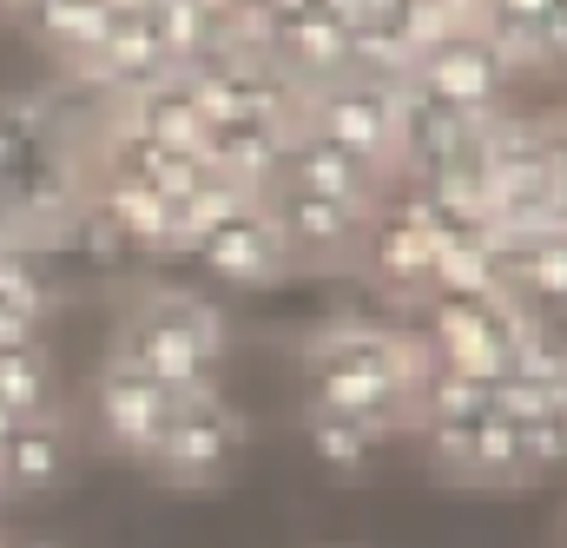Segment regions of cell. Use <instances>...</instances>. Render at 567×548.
I'll use <instances>...</instances> for the list:
<instances>
[{
    "label": "cell",
    "mask_w": 567,
    "mask_h": 548,
    "mask_svg": "<svg viewBox=\"0 0 567 548\" xmlns=\"http://www.w3.org/2000/svg\"><path fill=\"white\" fill-rule=\"evenodd\" d=\"M218 351H225V331H218V311L198 304V297H145L140 311H126L120 324V364L145 371L152 384H165L178 404H198V397H218L212 390V371H218Z\"/></svg>",
    "instance_id": "obj_1"
},
{
    "label": "cell",
    "mask_w": 567,
    "mask_h": 548,
    "mask_svg": "<svg viewBox=\"0 0 567 548\" xmlns=\"http://www.w3.org/2000/svg\"><path fill=\"white\" fill-rule=\"evenodd\" d=\"M528 311L515 297H488V304H449V297H429V371H449V377H468V384H495L508 377L522 337H528Z\"/></svg>",
    "instance_id": "obj_2"
},
{
    "label": "cell",
    "mask_w": 567,
    "mask_h": 548,
    "mask_svg": "<svg viewBox=\"0 0 567 548\" xmlns=\"http://www.w3.org/2000/svg\"><path fill=\"white\" fill-rule=\"evenodd\" d=\"M396 100H403V87H377V80L343 73V80L303 93L297 126L323 133L330 145H343V152H357V159H370L383 172H396Z\"/></svg>",
    "instance_id": "obj_3"
},
{
    "label": "cell",
    "mask_w": 567,
    "mask_h": 548,
    "mask_svg": "<svg viewBox=\"0 0 567 548\" xmlns=\"http://www.w3.org/2000/svg\"><path fill=\"white\" fill-rule=\"evenodd\" d=\"M508 80H515V67H508L482 33H455V40L416 53V67H410V87H416L423 100L449 106V113H468V120L502 113Z\"/></svg>",
    "instance_id": "obj_4"
},
{
    "label": "cell",
    "mask_w": 567,
    "mask_h": 548,
    "mask_svg": "<svg viewBox=\"0 0 567 548\" xmlns=\"http://www.w3.org/2000/svg\"><path fill=\"white\" fill-rule=\"evenodd\" d=\"M271 232H278L284 258H343V252H363V232L377 212L363 205H337V199H317V192H297V185H265L258 192Z\"/></svg>",
    "instance_id": "obj_5"
},
{
    "label": "cell",
    "mask_w": 567,
    "mask_h": 548,
    "mask_svg": "<svg viewBox=\"0 0 567 548\" xmlns=\"http://www.w3.org/2000/svg\"><path fill=\"white\" fill-rule=\"evenodd\" d=\"M178 397L165 390V384H152L145 371H133V364H106L100 371V384H93V416H100V429L126 449V456H158V443L172 436V423H178Z\"/></svg>",
    "instance_id": "obj_6"
},
{
    "label": "cell",
    "mask_w": 567,
    "mask_h": 548,
    "mask_svg": "<svg viewBox=\"0 0 567 548\" xmlns=\"http://www.w3.org/2000/svg\"><path fill=\"white\" fill-rule=\"evenodd\" d=\"M383 179H390L383 165H370V159L330 145V139L310 133V126H297V133L284 139L278 185H297V192H317V199H337V205H363V212H377Z\"/></svg>",
    "instance_id": "obj_7"
},
{
    "label": "cell",
    "mask_w": 567,
    "mask_h": 548,
    "mask_svg": "<svg viewBox=\"0 0 567 548\" xmlns=\"http://www.w3.org/2000/svg\"><path fill=\"white\" fill-rule=\"evenodd\" d=\"M245 449V423L225 410L218 397H198V404H185L178 423H172V436L158 443V469L165 476H178V483H212V476H225L231 469V456Z\"/></svg>",
    "instance_id": "obj_8"
},
{
    "label": "cell",
    "mask_w": 567,
    "mask_h": 548,
    "mask_svg": "<svg viewBox=\"0 0 567 548\" xmlns=\"http://www.w3.org/2000/svg\"><path fill=\"white\" fill-rule=\"evenodd\" d=\"M80 67H86L113 100H133V93H145V87L172 80V60L158 53L145 7H113V13H106V40H100Z\"/></svg>",
    "instance_id": "obj_9"
},
{
    "label": "cell",
    "mask_w": 567,
    "mask_h": 548,
    "mask_svg": "<svg viewBox=\"0 0 567 548\" xmlns=\"http://www.w3.org/2000/svg\"><path fill=\"white\" fill-rule=\"evenodd\" d=\"M212 272L225 277V284H271V277L290 265L278 245V232H271V219H265V205L251 199L245 212H231L218 232H205L198 245H192Z\"/></svg>",
    "instance_id": "obj_10"
},
{
    "label": "cell",
    "mask_w": 567,
    "mask_h": 548,
    "mask_svg": "<svg viewBox=\"0 0 567 548\" xmlns=\"http://www.w3.org/2000/svg\"><path fill=\"white\" fill-rule=\"evenodd\" d=\"M133 113H126V126L152 145H165V152H185V159H198L205 152V113H198V100H192V87H185V73H172V80H158V87H145L126 100Z\"/></svg>",
    "instance_id": "obj_11"
},
{
    "label": "cell",
    "mask_w": 567,
    "mask_h": 548,
    "mask_svg": "<svg viewBox=\"0 0 567 548\" xmlns=\"http://www.w3.org/2000/svg\"><path fill=\"white\" fill-rule=\"evenodd\" d=\"M93 212L113 225V239H120V245H152V252H172V205H165L152 185H140V179L100 172Z\"/></svg>",
    "instance_id": "obj_12"
},
{
    "label": "cell",
    "mask_w": 567,
    "mask_h": 548,
    "mask_svg": "<svg viewBox=\"0 0 567 548\" xmlns=\"http://www.w3.org/2000/svg\"><path fill=\"white\" fill-rule=\"evenodd\" d=\"M66 429L53 416L40 423H13L0 443V489H53L66 476Z\"/></svg>",
    "instance_id": "obj_13"
},
{
    "label": "cell",
    "mask_w": 567,
    "mask_h": 548,
    "mask_svg": "<svg viewBox=\"0 0 567 548\" xmlns=\"http://www.w3.org/2000/svg\"><path fill=\"white\" fill-rule=\"evenodd\" d=\"M363 252H370V272L383 277L390 291H403V297L429 291V245H423V232H416V225H410L396 205L370 219V232H363Z\"/></svg>",
    "instance_id": "obj_14"
},
{
    "label": "cell",
    "mask_w": 567,
    "mask_h": 548,
    "mask_svg": "<svg viewBox=\"0 0 567 548\" xmlns=\"http://www.w3.org/2000/svg\"><path fill=\"white\" fill-rule=\"evenodd\" d=\"M502 284L508 297L522 304H567V232H542V239H522V245H502Z\"/></svg>",
    "instance_id": "obj_15"
},
{
    "label": "cell",
    "mask_w": 567,
    "mask_h": 548,
    "mask_svg": "<svg viewBox=\"0 0 567 548\" xmlns=\"http://www.w3.org/2000/svg\"><path fill=\"white\" fill-rule=\"evenodd\" d=\"M0 410L13 423H40L53 416V364L40 351V337L0 344Z\"/></svg>",
    "instance_id": "obj_16"
},
{
    "label": "cell",
    "mask_w": 567,
    "mask_h": 548,
    "mask_svg": "<svg viewBox=\"0 0 567 548\" xmlns=\"http://www.w3.org/2000/svg\"><path fill=\"white\" fill-rule=\"evenodd\" d=\"M47 159H60V152H53V133H47V120H40L33 106H20V100H0V185L40 172Z\"/></svg>",
    "instance_id": "obj_17"
},
{
    "label": "cell",
    "mask_w": 567,
    "mask_h": 548,
    "mask_svg": "<svg viewBox=\"0 0 567 548\" xmlns=\"http://www.w3.org/2000/svg\"><path fill=\"white\" fill-rule=\"evenodd\" d=\"M106 13H113V7H93V0H53V7H33V13H27V27H33V33H47V40H53V53L86 60V53L106 40Z\"/></svg>",
    "instance_id": "obj_18"
},
{
    "label": "cell",
    "mask_w": 567,
    "mask_h": 548,
    "mask_svg": "<svg viewBox=\"0 0 567 548\" xmlns=\"http://www.w3.org/2000/svg\"><path fill=\"white\" fill-rule=\"evenodd\" d=\"M310 449H317L323 469H337V476H363L370 456H377V436L357 429V423H337V416H310Z\"/></svg>",
    "instance_id": "obj_19"
},
{
    "label": "cell",
    "mask_w": 567,
    "mask_h": 548,
    "mask_svg": "<svg viewBox=\"0 0 567 548\" xmlns=\"http://www.w3.org/2000/svg\"><path fill=\"white\" fill-rule=\"evenodd\" d=\"M515 436H522V476H542V469L567 463V436L548 416H542V423H515Z\"/></svg>",
    "instance_id": "obj_20"
},
{
    "label": "cell",
    "mask_w": 567,
    "mask_h": 548,
    "mask_svg": "<svg viewBox=\"0 0 567 548\" xmlns=\"http://www.w3.org/2000/svg\"><path fill=\"white\" fill-rule=\"evenodd\" d=\"M528 67H567V0L535 7V60Z\"/></svg>",
    "instance_id": "obj_21"
},
{
    "label": "cell",
    "mask_w": 567,
    "mask_h": 548,
    "mask_svg": "<svg viewBox=\"0 0 567 548\" xmlns=\"http://www.w3.org/2000/svg\"><path fill=\"white\" fill-rule=\"evenodd\" d=\"M0 548H13V542H0Z\"/></svg>",
    "instance_id": "obj_22"
}]
</instances>
